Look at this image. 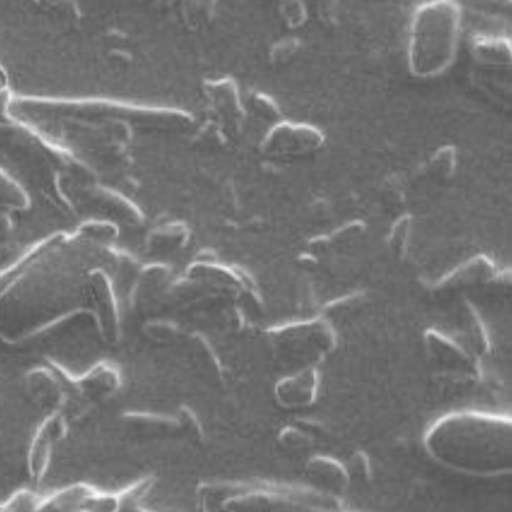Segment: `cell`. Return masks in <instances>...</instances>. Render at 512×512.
Returning <instances> with one entry per match:
<instances>
[{"label": "cell", "instance_id": "cell-1", "mask_svg": "<svg viewBox=\"0 0 512 512\" xmlns=\"http://www.w3.org/2000/svg\"><path fill=\"white\" fill-rule=\"evenodd\" d=\"M511 420L480 412L444 416L426 435L428 452L455 470L495 475L511 468Z\"/></svg>", "mask_w": 512, "mask_h": 512}, {"label": "cell", "instance_id": "cell-2", "mask_svg": "<svg viewBox=\"0 0 512 512\" xmlns=\"http://www.w3.org/2000/svg\"><path fill=\"white\" fill-rule=\"evenodd\" d=\"M458 35V12L451 4L424 7L412 26L411 58L415 71L435 74L450 63Z\"/></svg>", "mask_w": 512, "mask_h": 512}, {"label": "cell", "instance_id": "cell-3", "mask_svg": "<svg viewBox=\"0 0 512 512\" xmlns=\"http://www.w3.org/2000/svg\"><path fill=\"white\" fill-rule=\"evenodd\" d=\"M428 351L432 358L440 364L454 367L456 370L470 372L474 374L475 360L458 342L440 334V332L430 331L426 335Z\"/></svg>", "mask_w": 512, "mask_h": 512}, {"label": "cell", "instance_id": "cell-4", "mask_svg": "<svg viewBox=\"0 0 512 512\" xmlns=\"http://www.w3.org/2000/svg\"><path fill=\"white\" fill-rule=\"evenodd\" d=\"M316 394V375L312 370L300 372L279 384L278 395L290 407H302L312 402Z\"/></svg>", "mask_w": 512, "mask_h": 512}, {"label": "cell", "instance_id": "cell-5", "mask_svg": "<svg viewBox=\"0 0 512 512\" xmlns=\"http://www.w3.org/2000/svg\"><path fill=\"white\" fill-rule=\"evenodd\" d=\"M308 474L323 486L335 491L346 490L348 474L342 464L330 458H315L308 463Z\"/></svg>", "mask_w": 512, "mask_h": 512}, {"label": "cell", "instance_id": "cell-6", "mask_svg": "<svg viewBox=\"0 0 512 512\" xmlns=\"http://www.w3.org/2000/svg\"><path fill=\"white\" fill-rule=\"evenodd\" d=\"M96 192H98V194H96V202H99L104 210L111 212V215L127 223H140V216H142V214H140V211L134 204L128 202L123 196L115 194L114 191L110 190H100Z\"/></svg>", "mask_w": 512, "mask_h": 512}, {"label": "cell", "instance_id": "cell-7", "mask_svg": "<svg viewBox=\"0 0 512 512\" xmlns=\"http://www.w3.org/2000/svg\"><path fill=\"white\" fill-rule=\"evenodd\" d=\"M26 190L10 174L0 168V208L3 210H24L28 207Z\"/></svg>", "mask_w": 512, "mask_h": 512}, {"label": "cell", "instance_id": "cell-8", "mask_svg": "<svg viewBox=\"0 0 512 512\" xmlns=\"http://www.w3.org/2000/svg\"><path fill=\"white\" fill-rule=\"evenodd\" d=\"M282 440L288 447L292 448H304L310 444L308 435L304 434L303 431L296 430L294 427L287 428V430L283 431Z\"/></svg>", "mask_w": 512, "mask_h": 512}, {"label": "cell", "instance_id": "cell-9", "mask_svg": "<svg viewBox=\"0 0 512 512\" xmlns=\"http://www.w3.org/2000/svg\"><path fill=\"white\" fill-rule=\"evenodd\" d=\"M11 224L12 220L8 212L0 208V235L6 234V232L10 230Z\"/></svg>", "mask_w": 512, "mask_h": 512}, {"label": "cell", "instance_id": "cell-10", "mask_svg": "<svg viewBox=\"0 0 512 512\" xmlns=\"http://www.w3.org/2000/svg\"><path fill=\"white\" fill-rule=\"evenodd\" d=\"M11 96L6 90L0 91V116L8 114V106H10Z\"/></svg>", "mask_w": 512, "mask_h": 512}, {"label": "cell", "instance_id": "cell-11", "mask_svg": "<svg viewBox=\"0 0 512 512\" xmlns=\"http://www.w3.org/2000/svg\"><path fill=\"white\" fill-rule=\"evenodd\" d=\"M4 83H6V76H4L3 71L0 70V91L4 90Z\"/></svg>", "mask_w": 512, "mask_h": 512}]
</instances>
